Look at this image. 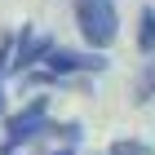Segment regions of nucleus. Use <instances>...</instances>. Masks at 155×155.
I'll return each mask as SVG.
<instances>
[{
	"mask_svg": "<svg viewBox=\"0 0 155 155\" xmlns=\"http://www.w3.org/2000/svg\"><path fill=\"white\" fill-rule=\"evenodd\" d=\"M53 45H58V40L49 36L45 27H31V22H27L22 31H13V62H9V75H27V71H36V67H45V58L53 53Z\"/></svg>",
	"mask_w": 155,
	"mask_h": 155,
	"instance_id": "nucleus-4",
	"label": "nucleus"
},
{
	"mask_svg": "<svg viewBox=\"0 0 155 155\" xmlns=\"http://www.w3.org/2000/svg\"><path fill=\"white\" fill-rule=\"evenodd\" d=\"M133 102H137V107L155 102V58L137 62V75H133Z\"/></svg>",
	"mask_w": 155,
	"mask_h": 155,
	"instance_id": "nucleus-5",
	"label": "nucleus"
},
{
	"mask_svg": "<svg viewBox=\"0 0 155 155\" xmlns=\"http://www.w3.org/2000/svg\"><path fill=\"white\" fill-rule=\"evenodd\" d=\"M107 155H151V146L137 142V137H115V142L107 146Z\"/></svg>",
	"mask_w": 155,
	"mask_h": 155,
	"instance_id": "nucleus-7",
	"label": "nucleus"
},
{
	"mask_svg": "<svg viewBox=\"0 0 155 155\" xmlns=\"http://www.w3.org/2000/svg\"><path fill=\"white\" fill-rule=\"evenodd\" d=\"M133 45H137V53H142V58H155V9H151V5L137 13V31H133Z\"/></svg>",
	"mask_w": 155,
	"mask_h": 155,
	"instance_id": "nucleus-6",
	"label": "nucleus"
},
{
	"mask_svg": "<svg viewBox=\"0 0 155 155\" xmlns=\"http://www.w3.org/2000/svg\"><path fill=\"white\" fill-rule=\"evenodd\" d=\"M49 133V93H31L18 111L5 115V133H0V155H18L27 146H36Z\"/></svg>",
	"mask_w": 155,
	"mask_h": 155,
	"instance_id": "nucleus-1",
	"label": "nucleus"
},
{
	"mask_svg": "<svg viewBox=\"0 0 155 155\" xmlns=\"http://www.w3.org/2000/svg\"><path fill=\"white\" fill-rule=\"evenodd\" d=\"M111 62L102 49H67V45H53V53L45 58V71L53 75V84H71L80 75H102Z\"/></svg>",
	"mask_w": 155,
	"mask_h": 155,
	"instance_id": "nucleus-3",
	"label": "nucleus"
},
{
	"mask_svg": "<svg viewBox=\"0 0 155 155\" xmlns=\"http://www.w3.org/2000/svg\"><path fill=\"white\" fill-rule=\"evenodd\" d=\"M5 80H9V75H0V120L9 115V102H5Z\"/></svg>",
	"mask_w": 155,
	"mask_h": 155,
	"instance_id": "nucleus-8",
	"label": "nucleus"
},
{
	"mask_svg": "<svg viewBox=\"0 0 155 155\" xmlns=\"http://www.w3.org/2000/svg\"><path fill=\"white\" fill-rule=\"evenodd\" d=\"M71 18H75V31H80L84 49L107 53L120 40V5L115 0H71Z\"/></svg>",
	"mask_w": 155,
	"mask_h": 155,
	"instance_id": "nucleus-2",
	"label": "nucleus"
}]
</instances>
